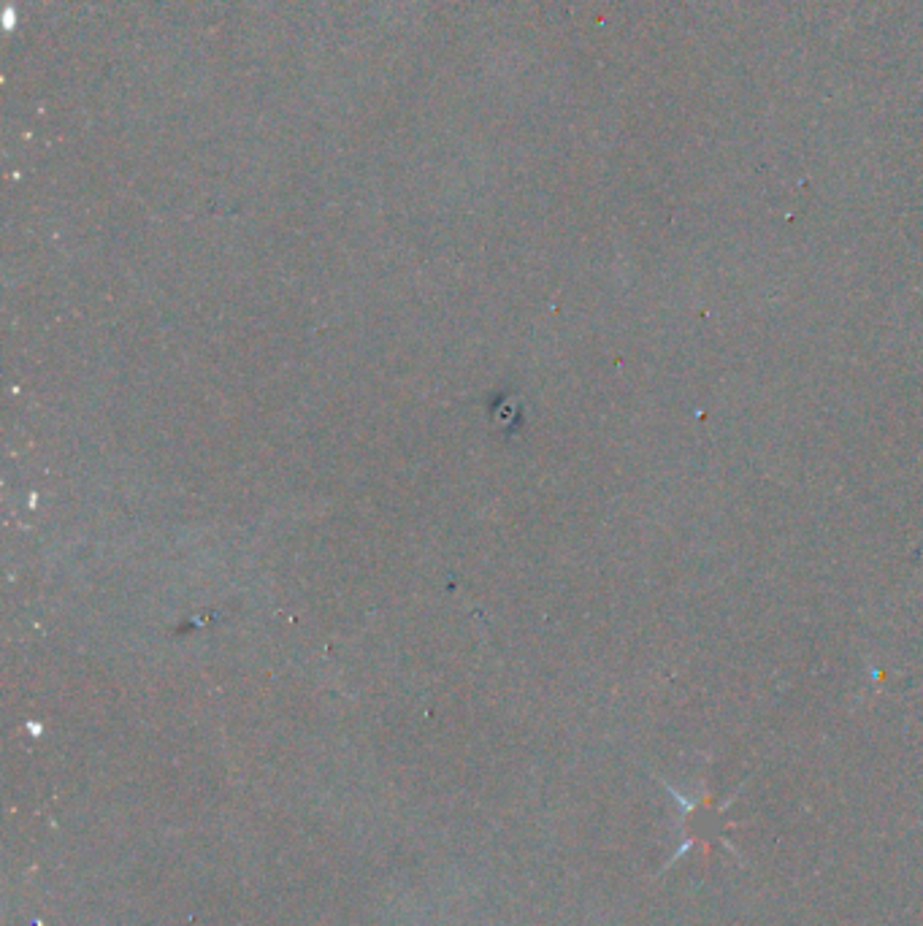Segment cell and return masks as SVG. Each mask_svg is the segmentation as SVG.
I'll return each instance as SVG.
<instances>
[{
    "label": "cell",
    "mask_w": 923,
    "mask_h": 926,
    "mask_svg": "<svg viewBox=\"0 0 923 926\" xmlns=\"http://www.w3.org/2000/svg\"><path fill=\"white\" fill-rule=\"evenodd\" d=\"M669 791H672V797L677 799L680 807L685 810V843L680 845V851L674 853V864L691 845H715L718 840H723V826H720V810H715L707 797L688 799L685 794H680L677 788H669Z\"/></svg>",
    "instance_id": "cell-1"
}]
</instances>
